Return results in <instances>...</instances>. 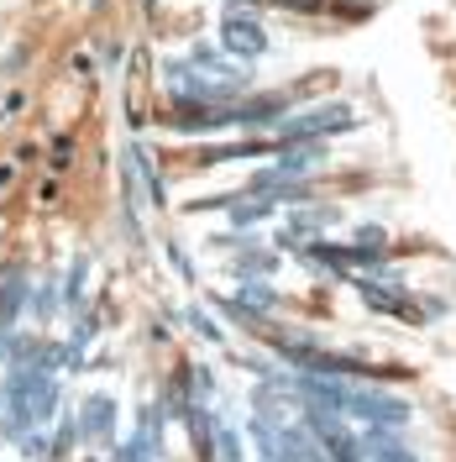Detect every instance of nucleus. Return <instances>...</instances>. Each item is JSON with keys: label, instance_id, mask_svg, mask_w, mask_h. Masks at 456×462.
Here are the masks:
<instances>
[{"label": "nucleus", "instance_id": "1", "mask_svg": "<svg viewBox=\"0 0 456 462\" xmlns=\"http://www.w3.org/2000/svg\"><path fill=\"white\" fill-rule=\"evenodd\" d=\"M362 116L351 111L346 100H320L310 111H294L278 126V143H325V137H342V132H357Z\"/></svg>", "mask_w": 456, "mask_h": 462}, {"label": "nucleus", "instance_id": "13", "mask_svg": "<svg viewBox=\"0 0 456 462\" xmlns=\"http://www.w3.org/2000/svg\"><path fill=\"white\" fill-rule=\"evenodd\" d=\"M169 263L178 268V273H184V279H195V263L184 258V247H173V242H169Z\"/></svg>", "mask_w": 456, "mask_h": 462}, {"label": "nucleus", "instance_id": "9", "mask_svg": "<svg viewBox=\"0 0 456 462\" xmlns=\"http://www.w3.org/2000/svg\"><path fill=\"white\" fill-rule=\"evenodd\" d=\"M85 279H89V258L79 253V258L68 263V284H63V300H68V305H79V294H85Z\"/></svg>", "mask_w": 456, "mask_h": 462}, {"label": "nucleus", "instance_id": "6", "mask_svg": "<svg viewBox=\"0 0 456 462\" xmlns=\"http://www.w3.org/2000/svg\"><path fill=\"white\" fill-rule=\"evenodd\" d=\"M273 205H278V200H262V195L236 189V200H231V231H247V226H257V221H268V216H273Z\"/></svg>", "mask_w": 456, "mask_h": 462}, {"label": "nucleus", "instance_id": "10", "mask_svg": "<svg viewBox=\"0 0 456 462\" xmlns=\"http://www.w3.org/2000/svg\"><path fill=\"white\" fill-rule=\"evenodd\" d=\"M111 462H152V452H147L142 436H132V441H121V447L111 452Z\"/></svg>", "mask_w": 456, "mask_h": 462}, {"label": "nucleus", "instance_id": "4", "mask_svg": "<svg viewBox=\"0 0 456 462\" xmlns=\"http://www.w3.org/2000/svg\"><path fill=\"white\" fill-rule=\"evenodd\" d=\"M115 415H121V404H115L111 394H89V400L79 404V441H85V447H111Z\"/></svg>", "mask_w": 456, "mask_h": 462}, {"label": "nucleus", "instance_id": "11", "mask_svg": "<svg viewBox=\"0 0 456 462\" xmlns=\"http://www.w3.org/2000/svg\"><path fill=\"white\" fill-rule=\"evenodd\" d=\"M189 326H195V331H200L205 342H226V331H221V326H215V320H210V310H200V305H195V310H189Z\"/></svg>", "mask_w": 456, "mask_h": 462}, {"label": "nucleus", "instance_id": "12", "mask_svg": "<svg viewBox=\"0 0 456 462\" xmlns=\"http://www.w3.org/2000/svg\"><path fill=\"white\" fill-rule=\"evenodd\" d=\"M32 310H37V316H53V305H58V289H53V279H48V284H37L32 289V300H27Z\"/></svg>", "mask_w": 456, "mask_h": 462}, {"label": "nucleus", "instance_id": "8", "mask_svg": "<svg viewBox=\"0 0 456 462\" xmlns=\"http://www.w3.org/2000/svg\"><path fill=\"white\" fill-rule=\"evenodd\" d=\"M236 300H242L247 310H257V316H273V310H278V289L268 284V279H242Z\"/></svg>", "mask_w": 456, "mask_h": 462}, {"label": "nucleus", "instance_id": "14", "mask_svg": "<svg viewBox=\"0 0 456 462\" xmlns=\"http://www.w3.org/2000/svg\"><path fill=\"white\" fill-rule=\"evenodd\" d=\"M5 184H11V163H5V169H0V189H5Z\"/></svg>", "mask_w": 456, "mask_h": 462}, {"label": "nucleus", "instance_id": "15", "mask_svg": "<svg viewBox=\"0 0 456 462\" xmlns=\"http://www.w3.org/2000/svg\"><path fill=\"white\" fill-rule=\"evenodd\" d=\"M147 5H152V0H147Z\"/></svg>", "mask_w": 456, "mask_h": 462}, {"label": "nucleus", "instance_id": "2", "mask_svg": "<svg viewBox=\"0 0 456 462\" xmlns=\"http://www.w3.org/2000/svg\"><path fill=\"white\" fill-rule=\"evenodd\" d=\"M221 53H231L236 63H252L268 53V27L257 22L252 11H226L221 16Z\"/></svg>", "mask_w": 456, "mask_h": 462}, {"label": "nucleus", "instance_id": "7", "mask_svg": "<svg viewBox=\"0 0 456 462\" xmlns=\"http://www.w3.org/2000/svg\"><path fill=\"white\" fill-rule=\"evenodd\" d=\"M126 152H132V163H137V173H142L147 200H152V205H169V184H163V173H158V163H152V152H147L142 143H132Z\"/></svg>", "mask_w": 456, "mask_h": 462}, {"label": "nucleus", "instance_id": "5", "mask_svg": "<svg viewBox=\"0 0 456 462\" xmlns=\"http://www.w3.org/2000/svg\"><path fill=\"white\" fill-rule=\"evenodd\" d=\"M362 452H368V462H420L399 441V431H383V426H368V436H362Z\"/></svg>", "mask_w": 456, "mask_h": 462}, {"label": "nucleus", "instance_id": "3", "mask_svg": "<svg viewBox=\"0 0 456 462\" xmlns=\"http://www.w3.org/2000/svg\"><path fill=\"white\" fill-rule=\"evenodd\" d=\"M288 116H294V95L288 89H273V95H242L236 106H231V121L236 126H284Z\"/></svg>", "mask_w": 456, "mask_h": 462}]
</instances>
